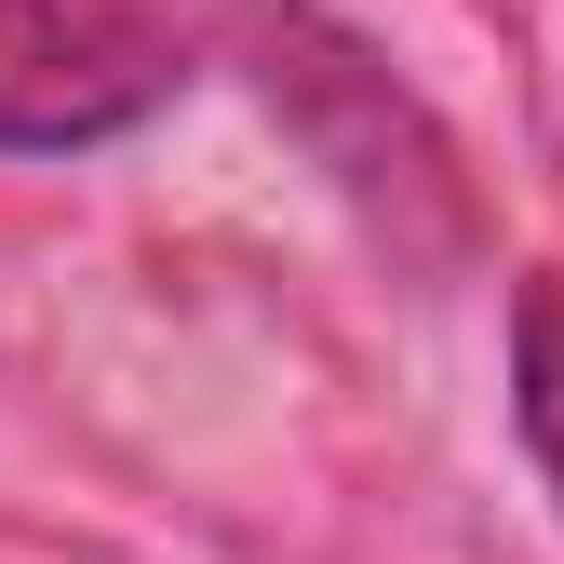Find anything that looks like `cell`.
<instances>
[{
	"label": "cell",
	"mask_w": 564,
	"mask_h": 564,
	"mask_svg": "<svg viewBox=\"0 0 564 564\" xmlns=\"http://www.w3.org/2000/svg\"><path fill=\"white\" fill-rule=\"evenodd\" d=\"M511 431L564 511V282H524L511 296Z\"/></svg>",
	"instance_id": "7a4b0ae2"
},
{
	"label": "cell",
	"mask_w": 564,
	"mask_h": 564,
	"mask_svg": "<svg viewBox=\"0 0 564 564\" xmlns=\"http://www.w3.org/2000/svg\"><path fill=\"white\" fill-rule=\"evenodd\" d=\"M188 82V41L149 0H0V149L67 162L121 149L134 121H162Z\"/></svg>",
	"instance_id": "6da1fadb"
}]
</instances>
